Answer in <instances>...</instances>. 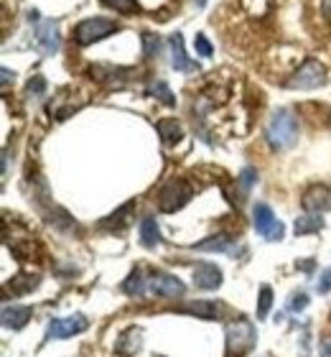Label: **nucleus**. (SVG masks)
Masks as SVG:
<instances>
[{
    "instance_id": "nucleus-1",
    "label": "nucleus",
    "mask_w": 331,
    "mask_h": 357,
    "mask_svg": "<svg viewBox=\"0 0 331 357\" xmlns=\"http://www.w3.org/2000/svg\"><path fill=\"white\" fill-rule=\"evenodd\" d=\"M265 138L275 151H286L291 149L298 138V123H295V115L291 110H278L268 123V130H265Z\"/></svg>"
},
{
    "instance_id": "nucleus-2",
    "label": "nucleus",
    "mask_w": 331,
    "mask_h": 357,
    "mask_svg": "<svg viewBox=\"0 0 331 357\" xmlns=\"http://www.w3.org/2000/svg\"><path fill=\"white\" fill-rule=\"evenodd\" d=\"M255 342V327L245 317L235 319L227 327V357H243Z\"/></svg>"
},
{
    "instance_id": "nucleus-3",
    "label": "nucleus",
    "mask_w": 331,
    "mask_h": 357,
    "mask_svg": "<svg viewBox=\"0 0 331 357\" xmlns=\"http://www.w3.org/2000/svg\"><path fill=\"white\" fill-rule=\"evenodd\" d=\"M115 31H118V23L115 21H107V18H87V21H82L74 29V41L79 46H89L95 44V41L107 38Z\"/></svg>"
},
{
    "instance_id": "nucleus-4",
    "label": "nucleus",
    "mask_w": 331,
    "mask_h": 357,
    "mask_svg": "<svg viewBox=\"0 0 331 357\" xmlns=\"http://www.w3.org/2000/svg\"><path fill=\"white\" fill-rule=\"evenodd\" d=\"M321 84H326V69L318 59H306L288 79L291 89H316Z\"/></svg>"
},
{
    "instance_id": "nucleus-5",
    "label": "nucleus",
    "mask_w": 331,
    "mask_h": 357,
    "mask_svg": "<svg viewBox=\"0 0 331 357\" xmlns=\"http://www.w3.org/2000/svg\"><path fill=\"white\" fill-rule=\"evenodd\" d=\"M192 199V186L184 178H171L169 184L163 186L161 194H158V207L161 212H178L186 202Z\"/></svg>"
},
{
    "instance_id": "nucleus-6",
    "label": "nucleus",
    "mask_w": 331,
    "mask_h": 357,
    "mask_svg": "<svg viewBox=\"0 0 331 357\" xmlns=\"http://www.w3.org/2000/svg\"><path fill=\"white\" fill-rule=\"evenodd\" d=\"M148 294H155V296H166V298H176V296H184L186 286L178 281L176 275L155 271V273L148 278Z\"/></svg>"
},
{
    "instance_id": "nucleus-7",
    "label": "nucleus",
    "mask_w": 331,
    "mask_h": 357,
    "mask_svg": "<svg viewBox=\"0 0 331 357\" xmlns=\"http://www.w3.org/2000/svg\"><path fill=\"white\" fill-rule=\"evenodd\" d=\"M84 329H87V319L82 314H72V317H64V319H54L49 324L46 337L49 340H66V337L82 335Z\"/></svg>"
},
{
    "instance_id": "nucleus-8",
    "label": "nucleus",
    "mask_w": 331,
    "mask_h": 357,
    "mask_svg": "<svg viewBox=\"0 0 331 357\" xmlns=\"http://www.w3.org/2000/svg\"><path fill=\"white\" fill-rule=\"evenodd\" d=\"M255 230H258V235H263L268 240L283 238V225H280V220H275V215H272V209L268 204H258L255 207Z\"/></svg>"
},
{
    "instance_id": "nucleus-9",
    "label": "nucleus",
    "mask_w": 331,
    "mask_h": 357,
    "mask_svg": "<svg viewBox=\"0 0 331 357\" xmlns=\"http://www.w3.org/2000/svg\"><path fill=\"white\" fill-rule=\"evenodd\" d=\"M301 204H303V209H306V212L321 215V212L331 209V189H329V186H324V184L309 186V189L303 192Z\"/></svg>"
},
{
    "instance_id": "nucleus-10",
    "label": "nucleus",
    "mask_w": 331,
    "mask_h": 357,
    "mask_svg": "<svg viewBox=\"0 0 331 357\" xmlns=\"http://www.w3.org/2000/svg\"><path fill=\"white\" fill-rule=\"evenodd\" d=\"M194 283L204 291L220 289L222 286V271L214 266V263H199V266L194 268Z\"/></svg>"
},
{
    "instance_id": "nucleus-11",
    "label": "nucleus",
    "mask_w": 331,
    "mask_h": 357,
    "mask_svg": "<svg viewBox=\"0 0 331 357\" xmlns=\"http://www.w3.org/2000/svg\"><path fill=\"white\" fill-rule=\"evenodd\" d=\"M169 46H171V64H174V69L176 72H197V61H192L189 56H186L184 52V38H181V33H174V36L169 38Z\"/></svg>"
},
{
    "instance_id": "nucleus-12",
    "label": "nucleus",
    "mask_w": 331,
    "mask_h": 357,
    "mask_svg": "<svg viewBox=\"0 0 331 357\" xmlns=\"http://www.w3.org/2000/svg\"><path fill=\"white\" fill-rule=\"evenodd\" d=\"M181 312L194 314V317H201V319H220L224 314V306L220 301H192V304L181 306Z\"/></svg>"
},
{
    "instance_id": "nucleus-13",
    "label": "nucleus",
    "mask_w": 331,
    "mask_h": 357,
    "mask_svg": "<svg viewBox=\"0 0 331 357\" xmlns=\"http://www.w3.org/2000/svg\"><path fill=\"white\" fill-rule=\"evenodd\" d=\"M38 46L44 54H56L59 52V29L54 21H44L38 26Z\"/></svg>"
},
{
    "instance_id": "nucleus-14",
    "label": "nucleus",
    "mask_w": 331,
    "mask_h": 357,
    "mask_svg": "<svg viewBox=\"0 0 331 357\" xmlns=\"http://www.w3.org/2000/svg\"><path fill=\"white\" fill-rule=\"evenodd\" d=\"M140 342H143V332L135 327H130L128 332H123V335L118 337V342H115V352L118 355H135V352L140 350Z\"/></svg>"
},
{
    "instance_id": "nucleus-15",
    "label": "nucleus",
    "mask_w": 331,
    "mask_h": 357,
    "mask_svg": "<svg viewBox=\"0 0 331 357\" xmlns=\"http://www.w3.org/2000/svg\"><path fill=\"white\" fill-rule=\"evenodd\" d=\"M31 309L29 306H3V324L8 329H21L26 327V321L31 319Z\"/></svg>"
},
{
    "instance_id": "nucleus-16",
    "label": "nucleus",
    "mask_w": 331,
    "mask_h": 357,
    "mask_svg": "<svg viewBox=\"0 0 331 357\" xmlns=\"http://www.w3.org/2000/svg\"><path fill=\"white\" fill-rule=\"evenodd\" d=\"M158 133H161L163 143H176L181 141V135H184V128H181V123H178L176 118H163L158 120Z\"/></svg>"
},
{
    "instance_id": "nucleus-17",
    "label": "nucleus",
    "mask_w": 331,
    "mask_h": 357,
    "mask_svg": "<svg viewBox=\"0 0 331 357\" xmlns=\"http://www.w3.org/2000/svg\"><path fill=\"white\" fill-rule=\"evenodd\" d=\"M140 240H143L146 248H155L161 243V230H158V222H155L153 217H146L140 222Z\"/></svg>"
},
{
    "instance_id": "nucleus-18",
    "label": "nucleus",
    "mask_w": 331,
    "mask_h": 357,
    "mask_svg": "<svg viewBox=\"0 0 331 357\" xmlns=\"http://www.w3.org/2000/svg\"><path fill=\"white\" fill-rule=\"evenodd\" d=\"M123 291H125L128 296H143L148 291V281L143 278V271L135 268L130 275H128V281L123 283Z\"/></svg>"
},
{
    "instance_id": "nucleus-19",
    "label": "nucleus",
    "mask_w": 331,
    "mask_h": 357,
    "mask_svg": "<svg viewBox=\"0 0 331 357\" xmlns=\"http://www.w3.org/2000/svg\"><path fill=\"white\" fill-rule=\"evenodd\" d=\"M324 227V220L318 215H314V217H298L295 220V235H309V232H318Z\"/></svg>"
},
{
    "instance_id": "nucleus-20",
    "label": "nucleus",
    "mask_w": 331,
    "mask_h": 357,
    "mask_svg": "<svg viewBox=\"0 0 331 357\" xmlns=\"http://www.w3.org/2000/svg\"><path fill=\"white\" fill-rule=\"evenodd\" d=\"M229 245H232V240L224 238V235H217V238H209L206 243H199L197 250H206V253H214V250H217V253H227Z\"/></svg>"
},
{
    "instance_id": "nucleus-21",
    "label": "nucleus",
    "mask_w": 331,
    "mask_h": 357,
    "mask_svg": "<svg viewBox=\"0 0 331 357\" xmlns=\"http://www.w3.org/2000/svg\"><path fill=\"white\" fill-rule=\"evenodd\" d=\"M132 207H135V204H132V202H130V204H125V207H120L118 212H115V215H112V217H107V222H105V225H107V227H118V230H120V227H125V225L130 222V220H128V217H130Z\"/></svg>"
},
{
    "instance_id": "nucleus-22",
    "label": "nucleus",
    "mask_w": 331,
    "mask_h": 357,
    "mask_svg": "<svg viewBox=\"0 0 331 357\" xmlns=\"http://www.w3.org/2000/svg\"><path fill=\"white\" fill-rule=\"evenodd\" d=\"M270 304H272V291H270V286H263V289H260V301H258V319L268 317Z\"/></svg>"
},
{
    "instance_id": "nucleus-23",
    "label": "nucleus",
    "mask_w": 331,
    "mask_h": 357,
    "mask_svg": "<svg viewBox=\"0 0 331 357\" xmlns=\"http://www.w3.org/2000/svg\"><path fill=\"white\" fill-rule=\"evenodd\" d=\"M100 3L112 8V10H118V13H132L138 8V0H100Z\"/></svg>"
},
{
    "instance_id": "nucleus-24",
    "label": "nucleus",
    "mask_w": 331,
    "mask_h": 357,
    "mask_svg": "<svg viewBox=\"0 0 331 357\" xmlns=\"http://www.w3.org/2000/svg\"><path fill=\"white\" fill-rule=\"evenodd\" d=\"M143 44H146V56H155L158 49H161V41L153 33H143Z\"/></svg>"
},
{
    "instance_id": "nucleus-25",
    "label": "nucleus",
    "mask_w": 331,
    "mask_h": 357,
    "mask_svg": "<svg viewBox=\"0 0 331 357\" xmlns=\"http://www.w3.org/2000/svg\"><path fill=\"white\" fill-rule=\"evenodd\" d=\"M155 92L161 95V100H163L166 105H174V102H176V100H174V95H171V89L166 87L163 82H155L153 87H151V95H155Z\"/></svg>"
},
{
    "instance_id": "nucleus-26",
    "label": "nucleus",
    "mask_w": 331,
    "mask_h": 357,
    "mask_svg": "<svg viewBox=\"0 0 331 357\" xmlns=\"http://www.w3.org/2000/svg\"><path fill=\"white\" fill-rule=\"evenodd\" d=\"M194 46H197V52H199V56H212V44L206 41V36L204 33H199L197 38H194Z\"/></svg>"
},
{
    "instance_id": "nucleus-27",
    "label": "nucleus",
    "mask_w": 331,
    "mask_h": 357,
    "mask_svg": "<svg viewBox=\"0 0 331 357\" xmlns=\"http://www.w3.org/2000/svg\"><path fill=\"white\" fill-rule=\"evenodd\" d=\"M316 289H318V294H329V291H331V268L321 273V278H318V283H316Z\"/></svg>"
},
{
    "instance_id": "nucleus-28",
    "label": "nucleus",
    "mask_w": 331,
    "mask_h": 357,
    "mask_svg": "<svg viewBox=\"0 0 331 357\" xmlns=\"http://www.w3.org/2000/svg\"><path fill=\"white\" fill-rule=\"evenodd\" d=\"M46 82L41 79V77H36V79H31L29 82V92H44Z\"/></svg>"
},
{
    "instance_id": "nucleus-29",
    "label": "nucleus",
    "mask_w": 331,
    "mask_h": 357,
    "mask_svg": "<svg viewBox=\"0 0 331 357\" xmlns=\"http://www.w3.org/2000/svg\"><path fill=\"white\" fill-rule=\"evenodd\" d=\"M306 304H309V296H306V294H298L291 306H293V309H306Z\"/></svg>"
},
{
    "instance_id": "nucleus-30",
    "label": "nucleus",
    "mask_w": 331,
    "mask_h": 357,
    "mask_svg": "<svg viewBox=\"0 0 331 357\" xmlns=\"http://www.w3.org/2000/svg\"><path fill=\"white\" fill-rule=\"evenodd\" d=\"M321 357H331V335L321 340Z\"/></svg>"
},
{
    "instance_id": "nucleus-31",
    "label": "nucleus",
    "mask_w": 331,
    "mask_h": 357,
    "mask_svg": "<svg viewBox=\"0 0 331 357\" xmlns=\"http://www.w3.org/2000/svg\"><path fill=\"white\" fill-rule=\"evenodd\" d=\"M321 13L331 21V0H321Z\"/></svg>"
},
{
    "instance_id": "nucleus-32",
    "label": "nucleus",
    "mask_w": 331,
    "mask_h": 357,
    "mask_svg": "<svg viewBox=\"0 0 331 357\" xmlns=\"http://www.w3.org/2000/svg\"><path fill=\"white\" fill-rule=\"evenodd\" d=\"M10 77H15V75H10V69H3V87L10 84Z\"/></svg>"
},
{
    "instance_id": "nucleus-33",
    "label": "nucleus",
    "mask_w": 331,
    "mask_h": 357,
    "mask_svg": "<svg viewBox=\"0 0 331 357\" xmlns=\"http://www.w3.org/2000/svg\"><path fill=\"white\" fill-rule=\"evenodd\" d=\"M194 3H197L199 8H204V6H206V0H194Z\"/></svg>"
}]
</instances>
